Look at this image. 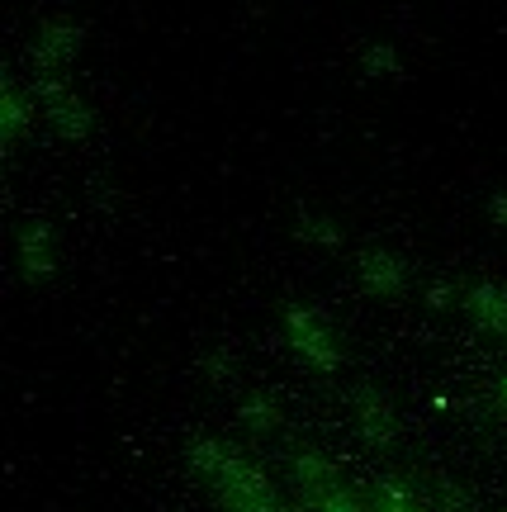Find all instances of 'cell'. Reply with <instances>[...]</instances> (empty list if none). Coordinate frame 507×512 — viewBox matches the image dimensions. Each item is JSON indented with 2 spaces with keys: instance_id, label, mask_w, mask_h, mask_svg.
Segmentation results:
<instances>
[{
  "instance_id": "cell-1",
  "label": "cell",
  "mask_w": 507,
  "mask_h": 512,
  "mask_svg": "<svg viewBox=\"0 0 507 512\" xmlns=\"http://www.w3.org/2000/svg\"><path fill=\"white\" fill-rule=\"evenodd\" d=\"M38 100H43V110H48V119H53L67 138H86L91 133V110H86V100L67 86V81H43L38 86Z\"/></svg>"
},
{
  "instance_id": "cell-2",
  "label": "cell",
  "mask_w": 507,
  "mask_h": 512,
  "mask_svg": "<svg viewBox=\"0 0 507 512\" xmlns=\"http://www.w3.org/2000/svg\"><path fill=\"white\" fill-rule=\"evenodd\" d=\"M285 328H290V342L299 347V356H308L318 370H337V347H332V337H327V328L318 323V313L313 309H290L285 313Z\"/></svg>"
},
{
  "instance_id": "cell-3",
  "label": "cell",
  "mask_w": 507,
  "mask_h": 512,
  "mask_svg": "<svg viewBox=\"0 0 507 512\" xmlns=\"http://www.w3.org/2000/svg\"><path fill=\"white\" fill-rule=\"evenodd\" d=\"M81 48V29L76 24H67V19H48V24H38L34 34V62L43 67V72H62L67 62H72V53Z\"/></svg>"
},
{
  "instance_id": "cell-4",
  "label": "cell",
  "mask_w": 507,
  "mask_h": 512,
  "mask_svg": "<svg viewBox=\"0 0 507 512\" xmlns=\"http://www.w3.org/2000/svg\"><path fill=\"white\" fill-rule=\"evenodd\" d=\"M361 280L375 294H399L403 280H408V271H403L399 256H389V252H361Z\"/></svg>"
},
{
  "instance_id": "cell-5",
  "label": "cell",
  "mask_w": 507,
  "mask_h": 512,
  "mask_svg": "<svg viewBox=\"0 0 507 512\" xmlns=\"http://www.w3.org/2000/svg\"><path fill=\"white\" fill-rule=\"evenodd\" d=\"M465 309H470L484 328L507 332V294L498 290V285H489V280H479V285L465 290Z\"/></svg>"
},
{
  "instance_id": "cell-6",
  "label": "cell",
  "mask_w": 507,
  "mask_h": 512,
  "mask_svg": "<svg viewBox=\"0 0 507 512\" xmlns=\"http://www.w3.org/2000/svg\"><path fill=\"white\" fill-rule=\"evenodd\" d=\"M19 266H24V275H34V280H43V275L57 271L48 228H24V233H19Z\"/></svg>"
},
{
  "instance_id": "cell-7",
  "label": "cell",
  "mask_w": 507,
  "mask_h": 512,
  "mask_svg": "<svg viewBox=\"0 0 507 512\" xmlns=\"http://www.w3.org/2000/svg\"><path fill=\"white\" fill-rule=\"evenodd\" d=\"M29 124H34V100H24L15 81H5V95H0V133H5V143H15Z\"/></svg>"
},
{
  "instance_id": "cell-8",
  "label": "cell",
  "mask_w": 507,
  "mask_h": 512,
  "mask_svg": "<svg viewBox=\"0 0 507 512\" xmlns=\"http://www.w3.org/2000/svg\"><path fill=\"white\" fill-rule=\"evenodd\" d=\"M356 413H361L365 437H375V441L394 437V408H389L380 394H361V399H356Z\"/></svg>"
},
{
  "instance_id": "cell-9",
  "label": "cell",
  "mask_w": 507,
  "mask_h": 512,
  "mask_svg": "<svg viewBox=\"0 0 507 512\" xmlns=\"http://www.w3.org/2000/svg\"><path fill=\"white\" fill-rule=\"evenodd\" d=\"M327 484H337V470L327 465L323 456H294V489L299 494H318V489H327Z\"/></svg>"
},
{
  "instance_id": "cell-10",
  "label": "cell",
  "mask_w": 507,
  "mask_h": 512,
  "mask_svg": "<svg viewBox=\"0 0 507 512\" xmlns=\"http://www.w3.org/2000/svg\"><path fill=\"white\" fill-rule=\"evenodd\" d=\"M304 503H308V512H370L346 494L342 484H327V489H318V494H308Z\"/></svg>"
},
{
  "instance_id": "cell-11",
  "label": "cell",
  "mask_w": 507,
  "mask_h": 512,
  "mask_svg": "<svg viewBox=\"0 0 507 512\" xmlns=\"http://www.w3.org/2000/svg\"><path fill=\"white\" fill-rule=\"evenodd\" d=\"M365 67H370V72H384V76H399V57H394V48H370V53H365Z\"/></svg>"
},
{
  "instance_id": "cell-12",
  "label": "cell",
  "mask_w": 507,
  "mask_h": 512,
  "mask_svg": "<svg viewBox=\"0 0 507 512\" xmlns=\"http://www.w3.org/2000/svg\"><path fill=\"white\" fill-rule=\"evenodd\" d=\"M242 418L247 422H275V408L266 399H247L242 403Z\"/></svg>"
},
{
  "instance_id": "cell-13",
  "label": "cell",
  "mask_w": 507,
  "mask_h": 512,
  "mask_svg": "<svg viewBox=\"0 0 507 512\" xmlns=\"http://www.w3.org/2000/svg\"><path fill=\"white\" fill-rule=\"evenodd\" d=\"M370 512H413V508H408V503H403L399 494H384V498H380V503H375V508H370Z\"/></svg>"
},
{
  "instance_id": "cell-14",
  "label": "cell",
  "mask_w": 507,
  "mask_h": 512,
  "mask_svg": "<svg viewBox=\"0 0 507 512\" xmlns=\"http://www.w3.org/2000/svg\"><path fill=\"white\" fill-rule=\"evenodd\" d=\"M489 214H493V223H498V228H507V195H493Z\"/></svg>"
}]
</instances>
